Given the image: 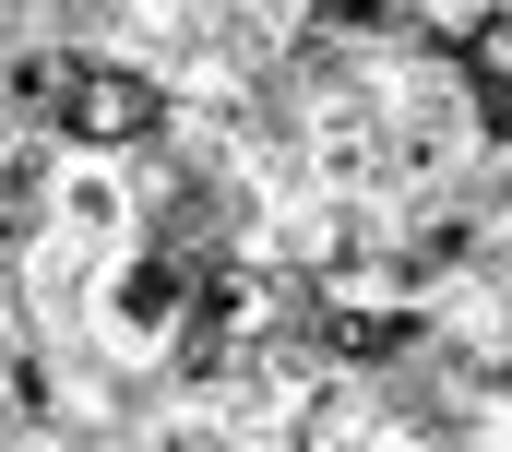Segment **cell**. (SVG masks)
<instances>
[{
  "label": "cell",
  "mask_w": 512,
  "mask_h": 452,
  "mask_svg": "<svg viewBox=\"0 0 512 452\" xmlns=\"http://www.w3.org/2000/svg\"><path fill=\"white\" fill-rule=\"evenodd\" d=\"M60 131H72V143H143V131H155V84H143V72H72Z\"/></svg>",
  "instance_id": "6da1fadb"
},
{
  "label": "cell",
  "mask_w": 512,
  "mask_h": 452,
  "mask_svg": "<svg viewBox=\"0 0 512 452\" xmlns=\"http://www.w3.org/2000/svg\"><path fill=\"white\" fill-rule=\"evenodd\" d=\"M465 72H477V96H489V119H512V12H489V24L465 36Z\"/></svg>",
  "instance_id": "7a4b0ae2"
}]
</instances>
